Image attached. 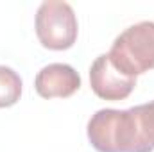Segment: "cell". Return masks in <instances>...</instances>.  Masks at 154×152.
<instances>
[{
    "instance_id": "obj_4",
    "label": "cell",
    "mask_w": 154,
    "mask_h": 152,
    "mask_svg": "<svg viewBox=\"0 0 154 152\" xmlns=\"http://www.w3.org/2000/svg\"><path fill=\"white\" fill-rule=\"evenodd\" d=\"M90 86L99 99L116 102L131 95L136 86V79L118 72L113 66L109 56L100 54L90 66Z\"/></svg>"
},
{
    "instance_id": "obj_6",
    "label": "cell",
    "mask_w": 154,
    "mask_h": 152,
    "mask_svg": "<svg viewBox=\"0 0 154 152\" xmlns=\"http://www.w3.org/2000/svg\"><path fill=\"white\" fill-rule=\"evenodd\" d=\"M22 97V79L20 75L5 66L0 65V108L14 106Z\"/></svg>"
},
{
    "instance_id": "obj_3",
    "label": "cell",
    "mask_w": 154,
    "mask_h": 152,
    "mask_svg": "<svg viewBox=\"0 0 154 152\" xmlns=\"http://www.w3.org/2000/svg\"><path fill=\"white\" fill-rule=\"evenodd\" d=\"M79 32L77 16L68 2L47 0L36 11V36L48 50L74 47Z\"/></svg>"
},
{
    "instance_id": "obj_7",
    "label": "cell",
    "mask_w": 154,
    "mask_h": 152,
    "mask_svg": "<svg viewBox=\"0 0 154 152\" xmlns=\"http://www.w3.org/2000/svg\"><path fill=\"white\" fill-rule=\"evenodd\" d=\"M138 116H140V125H142V134H143V141L147 150H154V100L147 104H140L136 106Z\"/></svg>"
},
{
    "instance_id": "obj_5",
    "label": "cell",
    "mask_w": 154,
    "mask_h": 152,
    "mask_svg": "<svg viewBox=\"0 0 154 152\" xmlns=\"http://www.w3.org/2000/svg\"><path fill=\"white\" fill-rule=\"evenodd\" d=\"M34 88L43 99H66L81 88V75L70 65L50 63L38 72Z\"/></svg>"
},
{
    "instance_id": "obj_1",
    "label": "cell",
    "mask_w": 154,
    "mask_h": 152,
    "mask_svg": "<svg viewBox=\"0 0 154 152\" xmlns=\"http://www.w3.org/2000/svg\"><path fill=\"white\" fill-rule=\"evenodd\" d=\"M88 140L97 152H145L136 109H99L88 120Z\"/></svg>"
},
{
    "instance_id": "obj_2",
    "label": "cell",
    "mask_w": 154,
    "mask_h": 152,
    "mask_svg": "<svg viewBox=\"0 0 154 152\" xmlns=\"http://www.w3.org/2000/svg\"><path fill=\"white\" fill-rule=\"evenodd\" d=\"M113 66L127 77L154 70V22H140L115 38L108 52Z\"/></svg>"
}]
</instances>
